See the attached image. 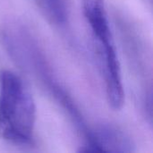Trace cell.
I'll return each instance as SVG.
<instances>
[{"label": "cell", "mask_w": 153, "mask_h": 153, "mask_svg": "<svg viewBox=\"0 0 153 153\" xmlns=\"http://www.w3.org/2000/svg\"><path fill=\"white\" fill-rule=\"evenodd\" d=\"M36 123L34 99L22 79L9 70L0 71V138L16 145L33 140Z\"/></svg>", "instance_id": "cell-1"}, {"label": "cell", "mask_w": 153, "mask_h": 153, "mask_svg": "<svg viewBox=\"0 0 153 153\" xmlns=\"http://www.w3.org/2000/svg\"><path fill=\"white\" fill-rule=\"evenodd\" d=\"M82 11L95 42L107 99L114 109H120L125 101L121 68L103 0H82Z\"/></svg>", "instance_id": "cell-2"}, {"label": "cell", "mask_w": 153, "mask_h": 153, "mask_svg": "<svg viewBox=\"0 0 153 153\" xmlns=\"http://www.w3.org/2000/svg\"><path fill=\"white\" fill-rule=\"evenodd\" d=\"M81 152H130L132 143L126 136L118 130L101 126L89 131L87 144Z\"/></svg>", "instance_id": "cell-3"}, {"label": "cell", "mask_w": 153, "mask_h": 153, "mask_svg": "<svg viewBox=\"0 0 153 153\" xmlns=\"http://www.w3.org/2000/svg\"><path fill=\"white\" fill-rule=\"evenodd\" d=\"M45 10L57 24H65L66 21V8L65 0H41Z\"/></svg>", "instance_id": "cell-4"}]
</instances>
